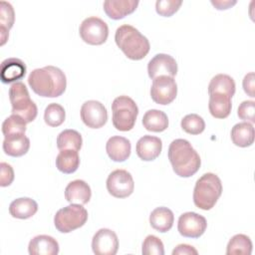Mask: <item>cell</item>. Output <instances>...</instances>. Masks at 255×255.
<instances>
[{"label": "cell", "instance_id": "cell-40", "mask_svg": "<svg viewBox=\"0 0 255 255\" xmlns=\"http://www.w3.org/2000/svg\"><path fill=\"white\" fill-rule=\"evenodd\" d=\"M197 253V250L188 244H179L172 251V255H196Z\"/></svg>", "mask_w": 255, "mask_h": 255}, {"label": "cell", "instance_id": "cell-20", "mask_svg": "<svg viewBox=\"0 0 255 255\" xmlns=\"http://www.w3.org/2000/svg\"><path fill=\"white\" fill-rule=\"evenodd\" d=\"M2 146L6 154L19 157L28 152L30 148V139L24 132L13 133L5 136Z\"/></svg>", "mask_w": 255, "mask_h": 255}, {"label": "cell", "instance_id": "cell-6", "mask_svg": "<svg viewBox=\"0 0 255 255\" xmlns=\"http://www.w3.org/2000/svg\"><path fill=\"white\" fill-rule=\"evenodd\" d=\"M113 125L121 131L130 130L135 124L138 108L135 102L128 96L117 97L112 104Z\"/></svg>", "mask_w": 255, "mask_h": 255}, {"label": "cell", "instance_id": "cell-1", "mask_svg": "<svg viewBox=\"0 0 255 255\" xmlns=\"http://www.w3.org/2000/svg\"><path fill=\"white\" fill-rule=\"evenodd\" d=\"M28 84L40 97L57 98L66 91L67 79L58 67L46 66L33 70L28 77Z\"/></svg>", "mask_w": 255, "mask_h": 255}, {"label": "cell", "instance_id": "cell-5", "mask_svg": "<svg viewBox=\"0 0 255 255\" xmlns=\"http://www.w3.org/2000/svg\"><path fill=\"white\" fill-rule=\"evenodd\" d=\"M9 99L12 106V115L21 117L27 124L36 119L38 109L36 104L30 99L25 84L22 82L13 83L9 89Z\"/></svg>", "mask_w": 255, "mask_h": 255}, {"label": "cell", "instance_id": "cell-3", "mask_svg": "<svg viewBox=\"0 0 255 255\" xmlns=\"http://www.w3.org/2000/svg\"><path fill=\"white\" fill-rule=\"evenodd\" d=\"M115 41L123 53L130 60L138 61L143 59L149 52L150 44L133 26L125 24L120 26L115 34Z\"/></svg>", "mask_w": 255, "mask_h": 255}, {"label": "cell", "instance_id": "cell-36", "mask_svg": "<svg viewBox=\"0 0 255 255\" xmlns=\"http://www.w3.org/2000/svg\"><path fill=\"white\" fill-rule=\"evenodd\" d=\"M181 4V0H157L155 2V10L160 16L170 17L177 12Z\"/></svg>", "mask_w": 255, "mask_h": 255}, {"label": "cell", "instance_id": "cell-37", "mask_svg": "<svg viewBox=\"0 0 255 255\" xmlns=\"http://www.w3.org/2000/svg\"><path fill=\"white\" fill-rule=\"evenodd\" d=\"M239 119L250 122V124L255 123V102L254 101H244L242 102L237 111Z\"/></svg>", "mask_w": 255, "mask_h": 255}, {"label": "cell", "instance_id": "cell-9", "mask_svg": "<svg viewBox=\"0 0 255 255\" xmlns=\"http://www.w3.org/2000/svg\"><path fill=\"white\" fill-rule=\"evenodd\" d=\"M107 189L114 197L126 198L133 192V178L128 171L125 169H116L108 176Z\"/></svg>", "mask_w": 255, "mask_h": 255}, {"label": "cell", "instance_id": "cell-4", "mask_svg": "<svg viewBox=\"0 0 255 255\" xmlns=\"http://www.w3.org/2000/svg\"><path fill=\"white\" fill-rule=\"evenodd\" d=\"M222 193L220 178L211 172L200 176L194 186L193 202L196 207L202 210L211 209Z\"/></svg>", "mask_w": 255, "mask_h": 255}, {"label": "cell", "instance_id": "cell-41", "mask_svg": "<svg viewBox=\"0 0 255 255\" xmlns=\"http://www.w3.org/2000/svg\"><path fill=\"white\" fill-rule=\"evenodd\" d=\"M237 2L235 0L231 1V0H211V4L218 10H225L228 9L230 7H232L233 5H235Z\"/></svg>", "mask_w": 255, "mask_h": 255}, {"label": "cell", "instance_id": "cell-31", "mask_svg": "<svg viewBox=\"0 0 255 255\" xmlns=\"http://www.w3.org/2000/svg\"><path fill=\"white\" fill-rule=\"evenodd\" d=\"M252 253V241L245 234H236L228 242L227 255H250Z\"/></svg>", "mask_w": 255, "mask_h": 255}, {"label": "cell", "instance_id": "cell-35", "mask_svg": "<svg viewBox=\"0 0 255 255\" xmlns=\"http://www.w3.org/2000/svg\"><path fill=\"white\" fill-rule=\"evenodd\" d=\"M141 253L143 255H163L164 246L162 241L154 235H147L142 242Z\"/></svg>", "mask_w": 255, "mask_h": 255}, {"label": "cell", "instance_id": "cell-18", "mask_svg": "<svg viewBox=\"0 0 255 255\" xmlns=\"http://www.w3.org/2000/svg\"><path fill=\"white\" fill-rule=\"evenodd\" d=\"M106 150L109 157L117 162H123L128 158L131 150L130 141L119 135L110 137L106 144Z\"/></svg>", "mask_w": 255, "mask_h": 255}, {"label": "cell", "instance_id": "cell-15", "mask_svg": "<svg viewBox=\"0 0 255 255\" xmlns=\"http://www.w3.org/2000/svg\"><path fill=\"white\" fill-rule=\"evenodd\" d=\"M26 65L18 58H8L1 63L0 79L3 84L16 83L26 75Z\"/></svg>", "mask_w": 255, "mask_h": 255}, {"label": "cell", "instance_id": "cell-38", "mask_svg": "<svg viewBox=\"0 0 255 255\" xmlns=\"http://www.w3.org/2000/svg\"><path fill=\"white\" fill-rule=\"evenodd\" d=\"M14 180V170L12 166L6 162L0 163V185L2 187L10 185Z\"/></svg>", "mask_w": 255, "mask_h": 255}, {"label": "cell", "instance_id": "cell-28", "mask_svg": "<svg viewBox=\"0 0 255 255\" xmlns=\"http://www.w3.org/2000/svg\"><path fill=\"white\" fill-rule=\"evenodd\" d=\"M224 94L232 98L235 94L234 80L225 74H218L214 76L208 85V94Z\"/></svg>", "mask_w": 255, "mask_h": 255}, {"label": "cell", "instance_id": "cell-24", "mask_svg": "<svg viewBox=\"0 0 255 255\" xmlns=\"http://www.w3.org/2000/svg\"><path fill=\"white\" fill-rule=\"evenodd\" d=\"M208 109L211 116L215 119H225L231 113V98L224 94H210Z\"/></svg>", "mask_w": 255, "mask_h": 255}, {"label": "cell", "instance_id": "cell-34", "mask_svg": "<svg viewBox=\"0 0 255 255\" xmlns=\"http://www.w3.org/2000/svg\"><path fill=\"white\" fill-rule=\"evenodd\" d=\"M26 124L27 123L21 117L17 115H11L2 123V132L4 136L18 132L25 133Z\"/></svg>", "mask_w": 255, "mask_h": 255}, {"label": "cell", "instance_id": "cell-26", "mask_svg": "<svg viewBox=\"0 0 255 255\" xmlns=\"http://www.w3.org/2000/svg\"><path fill=\"white\" fill-rule=\"evenodd\" d=\"M142 125L148 131L160 132L167 128L168 118L162 111L149 110L143 115Z\"/></svg>", "mask_w": 255, "mask_h": 255}, {"label": "cell", "instance_id": "cell-10", "mask_svg": "<svg viewBox=\"0 0 255 255\" xmlns=\"http://www.w3.org/2000/svg\"><path fill=\"white\" fill-rule=\"evenodd\" d=\"M177 95V85L172 77L159 76L152 80L150 97L158 105H168L173 102Z\"/></svg>", "mask_w": 255, "mask_h": 255}, {"label": "cell", "instance_id": "cell-16", "mask_svg": "<svg viewBox=\"0 0 255 255\" xmlns=\"http://www.w3.org/2000/svg\"><path fill=\"white\" fill-rule=\"evenodd\" d=\"M162 149V142L161 139L157 136L153 135H143L141 136L135 146V151L137 156L144 160L150 161L154 160L161 152Z\"/></svg>", "mask_w": 255, "mask_h": 255}, {"label": "cell", "instance_id": "cell-33", "mask_svg": "<svg viewBox=\"0 0 255 255\" xmlns=\"http://www.w3.org/2000/svg\"><path fill=\"white\" fill-rule=\"evenodd\" d=\"M180 126L189 134H199L205 128V122L199 115L189 114L181 120Z\"/></svg>", "mask_w": 255, "mask_h": 255}, {"label": "cell", "instance_id": "cell-7", "mask_svg": "<svg viewBox=\"0 0 255 255\" xmlns=\"http://www.w3.org/2000/svg\"><path fill=\"white\" fill-rule=\"evenodd\" d=\"M88 220V211L82 204L71 203L59 209L54 216V224L62 233L72 232L82 226Z\"/></svg>", "mask_w": 255, "mask_h": 255}, {"label": "cell", "instance_id": "cell-27", "mask_svg": "<svg viewBox=\"0 0 255 255\" xmlns=\"http://www.w3.org/2000/svg\"><path fill=\"white\" fill-rule=\"evenodd\" d=\"M80 165V156L77 150H60L56 157V167L63 173L70 174L75 172Z\"/></svg>", "mask_w": 255, "mask_h": 255}, {"label": "cell", "instance_id": "cell-14", "mask_svg": "<svg viewBox=\"0 0 255 255\" xmlns=\"http://www.w3.org/2000/svg\"><path fill=\"white\" fill-rule=\"evenodd\" d=\"M147 73L150 79L159 76L174 77L177 74V63L167 54H156L147 64Z\"/></svg>", "mask_w": 255, "mask_h": 255}, {"label": "cell", "instance_id": "cell-19", "mask_svg": "<svg viewBox=\"0 0 255 255\" xmlns=\"http://www.w3.org/2000/svg\"><path fill=\"white\" fill-rule=\"evenodd\" d=\"M137 5V0H106L103 6L108 17L114 20H120L131 14Z\"/></svg>", "mask_w": 255, "mask_h": 255}, {"label": "cell", "instance_id": "cell-12", "mask_svg": "<svg viewBox=\"0 0 255 255\" xmlns=\"http://www.w3.org/2000/svg\"><path fill=\"white\" fill-rule=\"evenodd\" d=\"M206 227L205 217L195 212H185L178 218L177 230L183 237L199 238L205 232Z\"/></svg>", "mask_w": 255, "mask_h": 255}, {"label": "cell", "instance_id": "cell-32", "mask_svg": "<svg viewBox=\"0 0 255 255\" xmlns=\"http://www.w3.org/2000/svg\"><path fill=\"white\" fill-rule=\"evenodd\" d=\"M66 118V112L64 108L56 103H52L47 106L44 113L45 123L50 127L61 126Z\"/></svg>", "mask_w": 255, "mask_h": 255}, {"label": "cell", "instance_id": "cell-25", "mask_svg": "<svg viewBox=\"0 0 255 255\" xmlns=\"http://www.w3.org/2000/svg\"><path fill=\"white\" fill-rule=\"evenodd\" d=\"M233 143L240 147L250 146L254 142V128L248 122L238 123L231 129Z\"/></svg>", "mask_w": 255, "mask_h": 255}, {"label": "cell", "instance_id": "cell-29", "mask_svg": "<svg viewBox=\"0 0 255 255\" xmlns=\"http://www.w3.org/2000/svg\"><path fill=\"white\" fill-rule=\"evenodd\" d=\"M15 20V13L12 5L6 1L0 2V37L3 46L9 37V30L12 28Z\"/></svg>", "mask_w": 255, "mask_h": 255}, {"label": "cell", "instance_id": "cell-22", "mask_svg": "<svg viewBox=\"0 0 255 255\" xmlns=\"http://www.w3.org/2000/svg\"><path fill=\"white\" fill-rule=\"evenodd\" d=\"M37 210V202L29 197L17 198L9 205V213L12 217L18 219H28L35 215Z\"/></svg>", "mask_w": 255, "mask_h": 255}, {"label": "cell", "instance_id": "cell-11", "mask_svg": "<svg viewBox=\"0 0 255 255\" xmlns=\"http://www.w3.org/2000/svg\"><path fill=\"white\" fill-rule=\"evenodd\" d=\"M81 119L83 123L91 128H100L108 121V112L105 106L95 100L85 102L81 107Z\"/></svg>", "mask_w": 255, "mask_h": 255}, {"label": "cell", "instance_id": "cell-17", "mask_svg": "<svg viewBox=\"0 0 255 255\" xmlns=\"http://www.w3.org/2000/svg\"><path fill=\"white\" fill-rule=\"evenodd\" d=\"M92 196L90 185L82 180L76 179L71 181L65 188V198L70 203L87 204Z\"/></svg>", "mask_w": 255, "mask_h": 255}, {"label": "cell", "instance_id": "cell-8", "mask_svg": "<svg viewBox=\"0 0 255 255\" xmlns=\"http://www.w3.org/2000/svg\"><path fill=\"white\" fill-rule=\"evenodd\" d=\"M79 33L82 40L89 45H102L109 36L108 24L99 17H88L80 25Z\"/></svg>", "mask_w": 255, "mask_h": 255}, {"label": "cell", "instance_id": "cell-30", "mask_svg": "<svg viewBox=\"0 0 255 255\" xmlns=\"http://www.w3.org/2000/svg\"><path fill=\"white\" fill-rule=\"evenodd\" d=\"M82 135L75 129H64L57 137V146L60 150L74 149L79 151L82 147Z\"/></svg>", "mask_w": 255, "mask_h": 255}, {"label": "cell", "instance_id": "cell-21", "mask_svg": "<svg viewBox=\"0 0 255 255\" xmlns=\"http://www.w3.org/2000/svg\"><path fill=\"white\" fill-rule=\"evenodd\" d=\"M30 255H57L59 243L49 235H38L32 238L28 245Z\"/></svg>", "mask_w": 255, "mask_h": 255}, {"label": "cell", "instance_id": "cell-39", "mask_svg": "<svg viewBox=\"0 0 255 255\" xmlns=\"http://www.w3.org/2000/svg\"><path fill=\"white\" fill-rule=\"evenodd\" d=\"M254 81H255L254 73L251 72V73H248L247 75H245V77H244V79H243V82H242L244 92H245L249 97H251V98H254V97H255V94H254V89H255Z\"/></svg>", "mask_w": 255, "mask_h": 255}, {"label": "cell", "instance_id": "cell-23", "mask_svg": "<svg viewBox=\"0 0 255 255\" xmlns=\"http://www.w3.org/2000/svg\"><path fill=\"white\" fill-rule=\"evenodd\" d=\"M174 221L172 211L167 207H156L149 215V223L153 229L164 233L171 229Z\"/></svg>", "mask_w": 255, "mask_h": 255}, {"label": "cell", "instance_id": "cell-2", "mask_svg": "<svg viewBox=\"0 0 255 255\" xmlns=\"http://www.w3.org/2000/svg\"><path fill=\"white\" fill-rule=\"evenodd\" d=\"M167 155L173 171L180 177L192 176L198 171L201 164L197 151L188 140L183 138L171 141Z\"/></svg>", "mask_w": 255, "mask_h": 255}, {"label": "cell", "instance_id": "cell-13", "mask_svg": "<svg viewBox=\"0 0 255 255\" xmlns=\"http://www.w3.org/2000/svg\"><path fill=\"white\" fill-rule=\"evenodd\" d=\"M92 249L96 255H115L119 249V239L115 231L99 229L92 240Z\"/></svg>", "mask_w": 255, "mask_h": 255}]
</instances>
